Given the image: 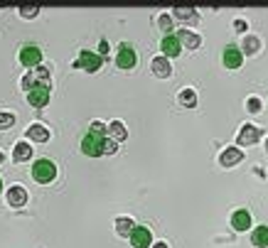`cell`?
I'll use <instances>...</instances> for the list:
<instances>
[{
  "instance_id": "cell-1",
  "label": "cell",
  "mask_w": 268,
  "mask_h": 248,
  "mask_svg": "<svg viewBox=\"0 0 268 248\" xmlns=\"http://www.w3.org/2000/svg\"><path fill=\"white\" fill-rule=\"evenodd\" d=\"M32 177H34L40 185H47V182H52V180L57 177V165H54L52 160H47V157H40V160L32 165Z\"/></svg>"
},
{
  "instance_id": "cell-2",
  "label": "cell",
  "mask_w": 268,
  "mask_h": 248,
  "mask_svg": "<svg viewBox=\"0 0 268 248\" xmlns=\"http://www.w3.org/2000/svg\"><path fill=\"white\" fill-rule=\"evenodd\" d=\"M104 145H106V138H104L101 133L89 130V133L82 138V153H84V155H89V157L104 155Z\"/></svg>"
},
{
  "instance_id": "cell-3",
  "label": "cell",
  "mask_w": 268,
  "mask_h": 248,
  "mask_svg": "<svg viewBox=\"0 0 268 248\" xmlns=\"http://www.w3.org/2000/svg\"><path fill=\"white\" fill-rule=\"evenodd\" d=\"M20 86H22L25 91H32V89H37V86H50V71H47L44 66H34L30 74L22 76Z\"/></svg>"
},
{
  "instance_id": "cell-4",
  "label": "cell",
  "mask_w": 268,
  "mask_h": 248,
  "mask_svg": "<svg viewBox=\"0 0 268 248\" xmlns=\"http://www.w3.org/2000/svg\"><path fill=\"white\" fill-rule=\"evenodd\" d=\"M20 62L22 66H37V64L42 62V49L34 44V42H25L22 44V49H20Z\"/></svg>"
},
{
  "instance_id": "cell-5",
  "label": "cell",
  "mask_w": 268,
  "mask_h": 248,
  "mask_svg": "<svg viewBox=\"0 0 268 248\" xmlns=\"http://www.w3.org/2000/svg\"><path fill=\"white\" fill-rule=\"evenodd\" d=\"M136 49L130 47V44H120L118 49V57H116V64H118L120 69H133L136 66Z\"/></svg>"
},
{
  "instance_id": "cell-6",
  "label": "cell",
  "mask_w": 268,
  "mask_h": 248,
  "mask_svg": "<svg viewBox=\"0 0 268 248\" xmlns=\"http://www.w3.org/2000/svg\"><path fill=\"white\" fill-rule=\"evenodd\" d=\"M47 101H50V86H37L28 91V103L32 108H42V106H47Z\"/></svg>"
},
{
  "instance_id": "cell-7",
  "label": "cell",
  "mask_w": 268,
  "mask_h": 248,
  "mask_svg": "<svg viewBox=\"0 0 268 248\" xmlns=\"http://www.w3.org/2000/svg\"><path fill=\"white\" fill-rule=\"evenodd\" d=\"M241 62H244L241 49H238L236 44H226V47H224V66H229V69H238Z\"/></svg>"
},
{
  "instance_id": "cell-8",
  "label": "cell",
  "mask_w": 268,
  "mask_h": 248,
  "mask_svg": "<svg viewBox=\"0 0 268 248\" xmlns=\"http://www.w3.org/2000/svg\"><path fill=\"white\" fill-rule=\"evenodd\" d=\"M130 244H133V248H148L152 244V236L146 226H136L130 234Z\"/></svg>"
},
{
  "instance_id": "cell-9",
  "label": "cell",
  "mask_w": 268,
  "mask_h": 248,
  "mask_svg": "<svg viewBox=\"0 0 268 248\" xmlns=\"http://www.w3.org/2000/svg\"><path fill=\"white\" fill-rule=\"evenodd\" d=\"M160 49H162V54H168V57H178L180 54V37L165 34L162 42H160Z\"/></svg>"
},
{
  "instance_id": "cell-10",
  "label": "cell",
  "mask_w": 268,
  "mask_h": 248,
  "mask_svg": "<svg viewBox=\"0 0 268 248\" xmlns=\"http://www.w3.org/2000/svg\"><path fill=\"white\" fill-rule=\"evenodd\" d=\"M25 202H28V192H25L20 185L8 189V204H10V207H22Z\"/></svg>"
},
{
  "instance_id": "cell-11",
  "label": "cell",
  "mask_w": 268,
  "mask_h": 248,
  "mask_svg": "<svg viewBox=\"0 0 268 248\" xmlns=\"http://www.w3.org/2000/svg\"><path fill=\"white\" fill-rule=\"evenodd\" d=\"M258 135H261V130L256 125H244V130L238 133V145H251L258 140Z\"/></svg>"
},
{
  "instance_id": "cell-12",
  "label": "cell",
  "mask_w": 268,
  "mask_h": 248,
  "mask_svg": "<svg viewBox=\"0 0 268 248\" xmlns=\"http://www.w3.org/2000/svg\"><path fill=\"white\" fill-rule=\"evenodd\" d=\"M79 66H84L86 71H96L101 66V57L94 54V52H82L79 54Z\"/></svg>"
},
{
  "instance_id": "cell-13",
  "label": "cell",
  "mask_w": 268,
  "mask_h": 248,
  "mask_svg": "<svg viewBox=\"0 0 268 248\" xmlns=\"http://www.w3.org/2000/svg\"><path fill=\"white\" fill-rule=\"evenodd\" d=\"M232 226H234L236 231H246V229L251 226V214H248L246 209L234 212V217H232Z\"/></svg>"
},
{
  "instance_id": "cell-14",
  "label": "cell",
  "mask_w": 268,
  "mask_h": 248,
  "mask_svg": "<svg viewBox=\"0 0 268 248\" xmlns=\"http://www.w3.org/2000/svg\"><path fill=\"white\" fill-rule=\"evenodd\" d=\"M28 138L37 140V143H44V140H50V130H47L44 125H40V123H32L30 130H28Z\"/></svg>"
},
{
  "instance_id": "cell-15",
  "label": "cell",
  "mask_w": 268,
  "mask_h": 248,
  "mask_svg": "<svg viewBox=\"0 0 268 248\" xmlns=\"http://www.w3.org/2000/svg\"><path fill=\"white\" fill-rule=\"evenodd\" d=\"M251 244L258 248H268V226H258V229L251 234Z\"/></svg>"
},
{
  "instance_id": "cell-16",
  "label": "cell",
  "mask_w": 268,
  "mask_h": 248,
  "mask_svg": "<svg viewBox=\"0 0 268 248\" xmlns=\"http://www.w3.org/2000/svg\"><path fill=\"white\" fill-rule=\"evenodd\" d=\"M12 157H15V162H22V160H30L32 157V148L28 145V143H18L15 145V153H12Z\"/></svg>"
},
{
  "instance_id": "cell-17",
  "label": "cell",
  "mask_w": 268,
  "mask_h": 248,
  "mask_svg": "<svg viewBox=\"0 0 268 248\" xmlns=\"http://www.w3.org/2000/svg\"><path fill=\"white\" fill-rule=\"evenodd\" d=\"M238 160H241V153H238L236 148H229V150H226L224 155L219 157V162H222L224 167H232V165H236Z\"/></svg>"
},
{
  "instance_id": "cell-18",
  "label": "cell",
  "mask_w": 268,
  "mask_h": 248,
  "mask_svg": "<svg viewBox=\"0 0 268 248\" xmlns=\"http://www.w3.org/2000/svg\"><path fill=\"white\" fill-rule=\"evenodd\" d=\"M152 71H155L158 76H170V64H168V59H162V57L152 59Z\"/></svg>"
},
{
  "instance_id": "cell-19",
  "label": "cell",
  "mask_w": 268,
  "mask_h": 248,
  "mask_svg": "<svg viewBox=\"0 0 268 248\" xmlns=\"http://www.w3.org/2000/svg\"><path fill=\"white\" fill-rule=\"evenodd\" d=\"M116 229H118L120 236H126V234H133V229H136V226H133V221H130V219H118V221H116Z\"/></svg>"
},
{
  "instance_id": "cell-20",
  "label": "cell",
  "mask_w": 268,
  "mask_h": 248,
  "mask_svg": "<svg viewBox=\"0 0 268 248\" xmlns=\"http://www.w3.org/2000/svg\"><path fill=\"white\" fill-rule=\"evenodd\" d=\"M15 123V116L12 113H0V130H8Z\"/></svg>"
},
{
  "instance_id": "cell-21",
  "label": "cell",
  "mask_w": 268,
  "mask_h": 248,
  "mask_svg": "<svg viewBox=\"0 0 268 248\" xmlns=\"http://www.w3.org/2000/svg\"><path fill=\"white\" fill-rule=\"evenodd\" d=\"M180 101H182V103H187V106H194V93L192 91H182L180 93Z\"/></svg>"
},
{
  "instance_id": "cell-22",
  "label": "cell",
  "mask_w": 268,
  "mask_h": 248,
  "mask_svg": "<svg viewBox=\"0 0 268 248\" xmlns=\"http://www.w3.org/2000/svg\"><path fill=\"white\" fill-rule=\"evenodd\" d=\"M20 15H25V17H34V15H37V5H28V7H20Z\"/></svg>"
},
{
  "instance_id": "cell-23",
  "label": "cell",
  "mask_w": 268,
  "mask_h": 248,
  "mask_svg": "<svg viewBox=\"0 0 268 248\" xmlns=\"http://www.w3.org/2000/svg\"><path fill=\"white\" fill-rule=\"evenodd\" d=\"M111 133H114L116 138H126V130H123L120 123H111Z\"/></svg>"
},
{
  "instance_id": "cell-24",
  "label": "cell",
  "mask_w": 268,
  "mask_h": 248,
  "mask_svg": "<svg viewBox=\"0 0 268 248\" xmlns=\"http://www.w3.org/2000/svg\"><path fill=\"white\" fill-rule=\"evenodd\" d=\"M182 37L187 39V44H190V47H197V44H200V39H197V37H192V34H187V32H182Z\"/></svg>"
},
{
  "instance_id": "cell-25",
  "label": "cell",
  "mask_w": 268,
  "mask_h": 248,
  "mask_svg": "<svg viewBox=\"0 0 268 248\" xmlns=\"http://www.w3.org/2000/svg\"><path fill=\"white\" fill-rule=\"evenodd\" d=\"M116 150V143L114 140H106V145H104V153H114Z\"/></svg>"
},
{
  "instance_id": "cell-26",
  "label": "cell",
  "mask_w": 268,
  "mask_h": 248,
  "mask_svg": "<svg viewBox=\"0 0 268 248\" xmlns=\"http://www.w3.org/2000/svg\"><path fill=\"white\" fill-rule=\"evenodd\" d=\"M91 130H94V133H101V135H104V130H106V128H104V123H98V121H96V123H91Z\"/></svg>"
},
{
  "instance_id": "cell-27",
  "label": "cell",
  "mask_w": 268,
  "mask_h": 248,
  "mask_svg": "<svg viewBox=\"0 0 268 248\" xmlns=\"http://www.w3.org/2000/svg\"><path fill=\"white\" fill-rule=\"evenodd\" d=\"M258 106H261V103H258L256 98H251V101H248V111H258Z\"/></svg>"
},
{
  "instance_id": "cell-28",
  "label": "cell",
  "mask_w": 268,
  "mask_h": 248,
  "mask_svg": "<svg viewBox=\"0 0 268 248\" xmlns=\"http://www.w3.org/2000/svg\"><path fill=\"white\" fill-rule=\"evenodd\" d=\"M160 25H162V30H170V17H160Z\"/></svg>"
},
{
  "instance_id": "cell-29",
  "label": "cell",
  "mask_w": 268,
  "mask_h": 248,
  "mask_svg": "<svg viewBox=\"0 0 268 248\" xmlns=\"http://www.w3.org/2000/svg\"><path fill=\"white\" fill-rule=\"evenodd\" d=\"M155 248H168V246H165V244H158V246H155Z\"/></svg>"
},
{
  "instance_id": "cell-30",
  "label": "cell",
  "mask_w": 268,
  "mask_h": 248,
  "mask_svg": "<svg viewBox=\"0 0 268 248\" xmlns=\"http://www.w3.org/2000/svg\"><path fill=\"white\" fill-rule=\"evenodd\" d=\"M2 160H5V155H2V153H0V165H2Z\"/></svg>"
},
{
  "instance_id": "cell-31",
  "label": "cell",
  "mask_w": 268,
  "mask_h": 248,
  "mask_svg": "<svg viewBox=\"0 0 268 248\" xmlns=\"http://www.w3.org/2000/svg\"><path fill=\"white\" fill-rule=\"evenodd\" d=\"M0 192H2V180H0Z\"/></svg>"
},
{
  "instance_id": "cell-32",
  "label": "cell",
  "mask_w": 268,
  "mask_h": 248,
  "mask_svg": "<svg viewBox=\"0 0 268 248\" xmlns=\"http://www.w3.org/2000/svg\"><path fill=\"white\" fill-rule=\"evenodd\" d=\"M266 148H268V145H266Z\"/></svg>"
}]
</instances>
